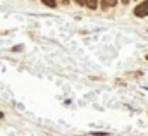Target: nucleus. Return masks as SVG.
Wrapping results in <instances>:
<instances>
[{"instance_id":"obj_10","label":"nucleus","mask_w":148,"mask_h":136,"mask_svg":"<svg viewBox=\"0 0 148 136\" xmlns=\"http://www.w3.org/2000/svg\"><path fill=\"white\" fill-rule=\"evenodd\" d=\"M145 59H147V60H148V55H147V57H145Z\"/></svg>"},{"instance_id":"obj_9","label":"nucleus","mask_w":148,"mask_h":136,"mask_svg":"<svg viewBox=\"0 0 148 136\" xmlns=\"http://www.w3.org/2000/svg\"><path fill=\"white\" fill-rule=\"evenodd\" d=\"M0 119H3V112H0Z\"/></svg>"},{"instance_id":"obj_3","label":"nucleus","mask_w":148,"mask_h":136,"mask_svg":"<svg viewBox=\"0 0 148 136\" xmlns=\"http://www.w3.org/2000/svg\"><path fill=\"white\" fill-rule=\"evenodd\" d=\"M84 7H88L90 10H95V9H98V0H86Z\"/></svg>"},{"instance_id":"obj_7","label":"nucleus","mask_w":148,"mask_h":136,"mask_svg":"<svg viewBox=\"0 0 148 136\" xmlns=\"http://www.w3.org/2000/svg\"><path fill=\"white\" fill-rule=\"evenodd\" d=\"M69 2H71V0H60V3H62V5H69Z\"/></svg>"},{"instance_id":"obj_8","label":"nucleus","mask_w":148,"mask_h":136,"mask_svg":"<svg viewBox=\"0 0 148 136\" xmlns=\"http://www.w3.org/2000/svg\"><path fill=\"white\" fill-rule=\"evenodd\" d=\"M121 2H122L124 5H126V3H129V0H121Z\"/></svg>"},{"instance_id":"obj_5","label":"nucleus","mask_w":148,"mask_h":136,"mask_svg":"<svg viewBox=\"0 0 148 136\" xmlns=\"http://www.w3.org/2000/svg\"><path fill=\"white\" fill-rule=\"evenodd\" d=\"M21 50H23V45H17V47L12 48V52H21Z\"/></svg>"},{"instance_id":"obj_11","label":"nucleus","mask_w":148,"mask_h":136,"mask_svg":"<svg viewBox=\"0 0 148 136\" xmlns=\"http://www.w3.org/2000/svg\"><path fill=\"white\" fill-rule=\"evenodd\" d=\"M136 2H141V0H136Z\"/></svg>"},{"instance_id":"obj_4","label":"nucleus","mask_w":148,"mask_h":136,"mask_svg":"<svg viewBox=\"0 0 148 136\" xmlns=\"http://www.w3.org/2000/svg\"><path fill=\"white\" fill-rule=\"evenodd\" d=\"M41 2H43V5H47L50 9H55L57 7V0H41Z\"/></svg>"},{"instance_id":"obj_6","label":"nucleus","mask_w":148,"mask_h":136,"mask_svg":"<svg viewBox=\"0 0 148 136\" xmlns=\"http://www.w3.org/2000/svg\"><path fill=\"white\" fill-rule=\"evenodd\" d=\"M74 2H76L77 5H84V2H86V0H74Z\"/></svg>"},{"instance_id":"obj_1","label":"nucleus","mask_w":148,"mask_h":136,"mask_svg":"<svg viewBox=\"0 0 148 136\" xmlns=\"http://www.w3.org/2000/svg\"><path fill=\"white\" fill-rule=\"evenodd\" d=\"M133 14H134L136 17H147L148 16V0H141V2L134 7Z\"/></svg>"},{"instance_id":"obj_2","label":"nucleus","mask_w":148,"mask_h":136,"mask_svg":"<svg viewBox=\"0 0 148 136\" xmlns=\"http://www.w3.org/2000/svg\"><path fill=\"white\" fill-rule=\"evenodd\" d=\"M117 2H119V0H102V2H100L102 10H109V9H112V7H115Z\"/></svg>"}]
</instances>
